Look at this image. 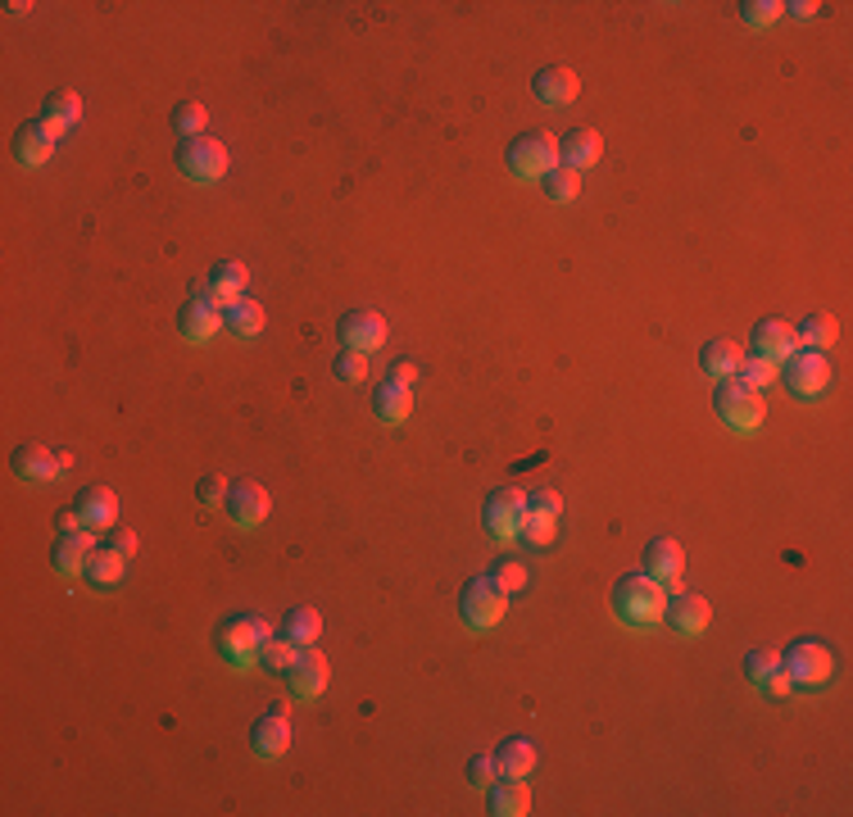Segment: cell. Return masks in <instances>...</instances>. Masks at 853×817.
I'll return each mask as SVG.
<instances>
[{
    "instance_id": "cell-1",
    "label": "cell",
    "mask_w": 853,
    "mask_h": 817,
    "mask_svg": "<svg viewBox=\"0 0 853 817\" xmlns=\"http://www.w3.org/2000/svg\"><path fill=\"white\" fill-rule=\"evenodd\" d=\"M667 608V586L654 581L650 573H627L623 581L613 586V613L631 627H650L663 618Z\"/></svg>"
},
{
    "instance_id": "cell-2",
    "label": "cell",
    "mask_w": 853,
    "mask_h": 817,
    "mask_svg": "<svg viewBox=\"0 0 853 817\" xmlns=\"http://www.w3.org/2000/svg\"><path fill=\"white\" fill-rule=\"evenodd\" d=\"M264 636H273L268 618H260V613H237V618H227V623L218 627L214 645H218V654L231 663V668H246V663L260 658Z\"/></svg>"
},
{
    "instance_id": "cell-3",
    "label": "cell",
    "mask_w": 853,
    "mask_h": 817,
    "mask_svg": "<svg viewBox=\"0 0 853 817\" xmlns=\"http://www.w3.org/2000/svg\"><path fill=\"white\" fill-rule=\"evenodd\" d=\"M713 409H717V418L727 423V427H736V431H758V427H763V418H767L763 395H758L754 387H744L740 377L717 381V391H713Z\"/></svg>"
},
{
    "instance_id": "cell-4",
    "label": "cell",
    "mask_w": 853,
    "mask_h": 817,
    "mask_svg": "<svg viewBox=\"0 0 853 817\" xmlns=\"http://www.w3.org/2000/svg\"><path fill=\"white\" fill-rule=\"evenodd\" d=\"M459 613H463V623L477 627V631L500 627V618L509 613V595L500 591V581L490 573L473 577V581H463V591H459Z\"/></svg>"
},
{
    "instance_id": "cell-5",
    "label": "cell",
    "mask_w": 853,
    "mask_h": 817,
    "mask_svg": "<svg viewBox=\"0 0 853 817\" xmlns=\"http://www.w3.org/2000/svg\"><path fill=\"white\" fill-rule=\"evenodd\" d=\"M554 164H559V141L545 127H531V133H523L509 146V168L518 177H545Z\"/></svg>"
},
{
    "instance_id": "cell-6",
    "label": "cell",
    "mask_w": 853,
    "mask_h": 817,
    "mask_svg": "<svg viewBox=\"0 0 853 817\" xmlns=\"http://www.w3.org/2000/svg\"><path fill=\"white\" fill-rule=\"evenodd\" d=\"M781 377L799 400H813L831 387V360H826V350H794L781 364Z\"/></svg>"
},
{
    "instance_id": "cell-7",
    "label": "cell",
    "mask_w": 853,
    "mask_h": 817,
    "mask_svg": "<svg viewBox=\"0 0 853 817\" xmlns=\"http://www.w3.org/2000/svg\"><path fill=\"white\" fill-rule=\"evenodd\" d=\"M177 168H183L191 183H218L227 173V146L218 137H187L183 150H177Z\"/></svg>"
},
{
    "instance_id": "cell-8",
    "label": "cell",
    "mask_w": 853,
    "mask_h": 817,
    "mask_svg": "<svg viewBox=\"0 0 853 817\" xmlns=\"http://www.w3.org/2000/svg\"><path fill=\"white\" fill-rule=\"evenodd\" d=\"M781 668L790 673L794 686H826L836 673V654L821 641H794L790 654H781Z\"/></svg>"
},
{
    "instance_id": "cell-9",
    "label": "cell",
    "mask_w": 853,
    "mask_h": 817,
    "mask_svg": "<svg viewBox=\"0 0 853 817\" xmlns=\"http://www.w3.org/2000/svg\"><path fill=\"white\" fill-rule=\"evenodd\" d=\"M523 514H527V495L518 487L490 491L486 504H481V523H486V531L496 536V541H513L518 527H523Z\"/></svg>"
},
{
    "instance_id": "cell-10",
    "label": "cell",
    "mask_w": 853,
    "mask_h": 817,
    "mask_svg": "<svg viewBox=\"0 0 853 817\" xmlns=\"http://www.w3.org/2000/svg\"><path fill=\"white\" fill-rule=\"evenodd\" d=\"M250 745L260 758H281L291 750V708H287V700H277L264 718L250 727Z\"/></svg>"
},
{
    "instance_id": "cell-11",
    "label": "cell",
    "mask_w": 853,
    "mask_h": 817,
    "mask_svg": "<svg viewBox=\"0 0 853 817\" xmlns=\"http://www.w3.org/2000/svg\"><path fill=\"white\" fill-rule=\"evenodd\" d=\"M336 337H341L346 350H364V354H373V350L386 345V318H381L377 310H350V314H341V327H336Z\"/></svg>"
},
{
    "instance_id": "cell-12",
    "label": "cell",
    "mask_w": 853,
    "mask_h": 817,
    "mask_svg": "<svg viewBox=\"0 0 853 817\" xmlns=\"http://www.w3.org/2000/svg\"><path fill=\"white\" fill-rule=\"evenodd\" d=\"M287 681H291V691H296V695L318 700V695L327 691V681H331V663H327V654H323V650H314V645H304V650H300V658L287 668Z\"/></svg>"
},
{
    "instance_id": "cell-13",
    "label": "cell",
    "mask_w": 853,
    "mask_h": 817,
    "mask_svg": "<svg viewBox=\"0 0 853 817\" xmlns=\"http://www.w3.org/2000/svg\"><path fill=\"white\" fill-rule=\"evenodd\" d=\"M223 508L237 527H260L268 518V491L260 487V481H237V487H227Z\"/></svg>"
},
{
    "instance_id": "cell-14",
    "label": "cell",
    "mask_w": 853,
    "mask_h": 817,
    "mask_svg": "<svg viewBox=\"0 0 853 817\" xmlns=\"http://www.w3.org/2000/svg\"><path fill=\"white\" fill-rule=\"evenodd\" d=\"M749 341H754V354H763V360H772V364H786L799 350V337H794V327L786 318H758L754 331H749Z\"/></svg>"
},
{
    "instance_id": "cell-15",
    "label": "cell",
    "mask_w": 853,
    "mask_h": 817,
    "mask_svg": "<svg viewBox=\"0 0 853 817\" xmlns=\"http://www.w3.org/2000/svg\"><path fill=\"white\" fill-rule=\"evenodd\" d=\"M246 287H250V273H246V264H237V260H223V264H214V273H210V287L200 291V300H210L214 310H231L241 296H246Z\"/></svg>"
},
{
    "instance_id": "cell-16",
    "label": "cell",
    "mask_w": 853,
    "mask_h": 817,
    "mask_svg": "<svg viewBox=\"0 0 853 817\" xmlns=\"http://www.w3.org/2000/svg\"><path fill=\"white\" fill-rule=\"evenodd\" d=\"M91 550H96V536H91V527H73V531H60V536H55V550H50V568H55V573H64V577L83 573V568H87V558H91Z\"/></svg>"
},
{
    "instance_id": "cell-17",
    "label": "cell",
    "mask_w": 853,
    "mask_h": 817,
    "mask_svg": "<svg viewBox=\"0 0 853 817\" xmlns=\"http://www.w3.org/2000/svg\"><path fill=\"white\" fill-rule=\"evenodd\" d=\"M10 464H14V477L18 481H33V487H50V481L64 473V458L50 454L46 445H18Z\"/></svg>"
},
{
    "instance_id": "cell-18",
    "label": "cell",
    "mask_w": 853,
    "mask_h": 817,
    "mask_svg": "<svg viewBox=\"0 0 853 817\" xmlns=\"http://www.w3.org/2000/svg\"><path fill=\"white\" fill-rule=\"evenodd\" d=\"M55 133L41 123V118H33V123H23L18 133H14V160L23 164V168H41L50 155H55Z\"/></svg>"
},
{
    "instance_id": "cell-19",
    "label": "cell",
    "mask_w": 853,
    "mask_h": 817,
    "mask_svg": "<svg viewBox=\"0 0 853 817\" xmlns=\"http://www.w3.org/2000/svg\"><path fill=\"white\" fill-rule=\"evenodd\" d=\"M663 618H667V627L677 631V636H700V631L708 627V618H713V604H708L704 595H690V591H681L677 600H667Z\"/></svg>"
},
{
    "instance_id": "cell-20",
    "label": "cell",
    "mask_w": 853,
    "mask_h": 817,
    "mask_svg": "<svg viewBox=\"0 0 853 817\" xmlns=\"http://www.w3.org/2000/svg\"><path fill=\"white\" fill-rule=\"evenodd\" d=\"M531 91H536L540 105H573L577 91H581V78H577L573 68L554 64V68H540V73H536V78H531Z\"/></svg>"
},
{
    "instance_id": "cell-21",
    "label": "cell",
    "mask_w": 853,
    "mask_h": 817,
    "mask_svg": "<svg viewBox=\"0 0 853 817\" xmlns=\"http://www.w3.org/2000/svg\"><path fill=\"white\" fill-rule=\"evenodd\" d=\"M223 327V310H214L210 300H187L183 310H177V331H183V337L191 341V345H200V341H210L214 331Z\"/></svg>"
},
{
    "instance_id": "cell-22",
    "label": "cell",
    "mask_w": 853,
    "mask_h": 817,
    "mask_svg": "<svg viewBox=\"0 0 853 817\" xmlns=\"http://www.w3.org/2000/svg\"><path fill=\"white\" fill-rule=\"evenodd\" d=\"M644 573H650L654 581L663 586H677L681 573H686V554L677 541H667V536H658V541L644 545Z\"/></svg>"
},
{
    "instance_id": "cell-23",
    "label": "cell",
    "mask_w": 853,
    "mask_h": 817,
    "mask_svg": "<svg viewBox=\"0 0 853 817\" xmlns=\"http://www.w3.org/2000/svg\"><path fill=\"white\" fill-rule=\"evenodd\" d=\"M600 155H604V137L594 133V127H573L563 141H559V164H567V168H590V164H600Z\"/></svg>"
},
{
    "instance_id": "cell-24",
    "label": "cell",
    "mask_w": 853,
    "mask_h": 817,
    "mask_svg": "<svg viewBox=\"0 0 853 817\" xmlns=\"http://www.w3.org/2000/svg\"><path fill=\"white\" fill-rule=\"evenodd\" d=\"M73 508H77V518H83V527H114V518H118V495L110 491V487H83L77 491V500H73Z\"/></svg>"
},
{
    "instance_id": "cell-25",
    "label": "cell",
    "mask_w": 853,
    "mask_h": 817,
    "mask_svg": "<svg viewBox=\"0 0 853 817\" xmlns=\"http://www.w3.org/2000/svg\"><path fill=\"white\" fill-rule=\"evenodd\" d=\"M373 414L381 418V423H404L409 414H413V391L409 387H400V381H391V377H386V381H377V387H373Z\"/></svg>"
},
{
    "instance_id": "cell-26",
    "label": "cell",
    "mask_w": 853,
    "mask_h": 817,
    "mask_svg": "<svg viewBox=\"0 0 853 817\" xmlns=\"http://www.w3.org/2000/svg\"><path fill=\"white\" fill-rule=\"evenodd\" d=\"M531 804V790L527 777H504V781H490V813L496 817H523Z\"/></svg>"
},
{
    "instance_id": "cell-27",
    "label": "cell",
    "mask_w": 853,
    "mask_h": 817,
    "mask_svg": "<svg viewBox=\"0 0 853 817\" xmlns=\"http://www.w3.org/2000/svg\"><path fill=\"white\" fill-rule=\"evenodd\" d=\"M77 118H83V96H77V91H50V96H46L41 123H46L55 137H64Z\"/></svg>"
},
{
    "instance_id": "cell-28",
    "label": "cell",
    "mask_w": 853,
    "mask_h": 817,
    "mask_svg": "<svg viewBox=\"0 0 853 817\" xmlns=\"http://www.w3.org/2000/svg\"><path fill=\"white\" fill-rule=\"evenodd\" d=\"M281 636H291L296 645H318L323 636V613L314 604H296L281 613Z\"/></svg>"
},
{
    "instance_id": "cell-29",
    "label": "cell",
    "mask_w": 853,
    "mask_h": 817,
    "mask_svg": "<svg viewBox=\"0 0 853 817\" xmlns=\"http://www.w3.org/2000/svg\"><path fill=\"white\" fill-rule=\"evenodd\" d=\"M740 345L736 341H704V350H700V368L713 377V381H727V377H736L740 373Z\"/></svg>"
},
{
    "instance_id": "cell-30",
    "label": "cell",
    "mask_w": 853,
    "mask_h": 817,
    "mask_svg": "<svg viewBox=\"0 0 853 817\" xmlns=\"http://www.w3.org/2000/svg\"><path fill=\"white\" fill-rule=\"evenodd\" d=\"M496 763L504 777H531L536 772V745L527 736H509L504 745L496 750Z\"/></svg>"
},
{
    "instance_id": "cell-31",
    "label": "cell",
    "mask_w": 853,
    "mask_h": 817,
    "mask_svg": "<svg viewBox=\"0 0 853 817\" xmlns=\"http://www.w3.org/2000/svg\"><path fill=\"white\" fill-rule=\"evenodd\" d=\"M123 568H127V558L114 545H96L91 558H87V568H83V577L91 586H118L123 581Z\"/></svg>"
},
{
    "instance_id": "cell-32",
    "label": "cell",
    "mask_w": 853,
    "mask_h": 817,
    "mask_svg": "<svg viewBox=\"0 0 853 817\" xmlns=\"http://www.w3.org/2000/svg\"><path fill=\"white\" fill-rule=\"evenodd\" d=\"M223 327L231 331V337H260L264 331V304L241 296L231 310H223Z\"/></svg>"
},
{
    "instance_id": "cell-33",
    "label": "cell",
    "mask_w": 853,
    "mask_h": 817,
    "mask_svg": "<svg viewBox=\"0 0 853 817\" xmlns=\"http://www.w3.org/2000/svg\"><path fill=\"white\" fill-rule=\"evenodd\" d=\"M794 337H799V345H808V350H831L836 345V337H840V323H836V314H808L804 323L794 327Z\"/></svg>"
},
{
    "instance_id": "cell-34",
    "label": "cell",
    "mask_w": 853,
    "mask_h": 817,
    "mask_svg": "<svg viewBox=\"0 0 853 817\" xmlns=\"http://www.w3.org/2000/svg\"><path fill=\"white\" fill-rule=\"evenodd\" d=\"M300 650H304V645H296L291 636H264L260 658H254V663H260V668H268V673H287L291 663L300 658Z\"/></svg>"
},
{
    "instance_id": "cell-35",
    "label": "cell",
    "mask_w": 853,
    "mask_h": 817,
    "mask_svg": "<svg viewBox=\"0 0 853 817\" xmlns=\"http://www.w3.org/2000/svg\"><path fill=\"white\" fill-rule=\"evenodd\" d=\"M540 187H545V196H550V200L567 204V200H577V196H581V173H577V168H567V164H554L545 177H540Z\"/></svg>"
},
{
    "instance_id": "cell-36",
    "label": "cell",
    "mask_w": 853,
    "mask_h": 817,
    "mask_svg": "<svg viewBox=\"0 0 853 817\" xmlns=\"http://www.w3.org/2000/svg\"><path fill=\"white\" fill-rule=\"evenodd\" d=\"M744 387H754V391H763V387H772V381L781 377V364H772V360H763V354H754V360H740V373H736Z\"/></svg>"
},
{
    "instance_id": "cell-37",
    "label": "cell",
    "mask_w": 853,
    "mask_h": 817,
    "mask_svg": "<svg viewBox=\"0 0 853 817\" xmlns=\"http://www.w3.org/2000/svg\"><path fill=\"white\" fill-rule=\"evenodd\" d=\"M331 373H336V381H364L368 377V354L364 350H341L336 354V364H331Z\"/></svg>"
},
{
    "instance_id": "cell-38",
    "label": "cell",
    "mask_w": 853,
    "mask_h": 817,
    "mask_svg": "<svg viewBox=\"0 0 853 817\" xmlns=\"http://www.w3.org/2000/svg\"><path fill=\"white\" fill-rule=\"evenodd\" d=\"M204 123H210V110L196 105V100H187V105L173 110V127H177L183 137H204Z\"/></svg>"
},
{
    "instance_id": "cell-39",
    "label": "cell",
    "mask_w": 853,
    "mask_h": 817,
    "mask_svg": "<svg viewBox=\"0 0 853 817\" xmlns=\"http://www.w3.org/2000/svg\"><path fill=\"white\" fill-rule=\"evenodd\" d=\"M786 14L781 0H744L740 5V18L749 23V28H767V23H777Z\"/></svg>"
},
{
    "instance_id": "cell-40",
    "label": "cell",
    "mask_w": 853,
    "mask_h": 817,
    "mask_svg": "<svg viewBox=\"0 0 853 817\" xmlns=\"http://www.w3.org/2000/svg\"><path fill=\"white\" fill-rule=\"evenodd\" d=\"M518 536H523L527 545H550V541H554V518H550V514H531V508H527Z\"/></svg>"
},
{
    "instance_id": "cell-41",
    "label": "cell",
    "mask_w": 853,
    "mask_h": 817,
    "mask_svg": "<svg viewBox=\"0 0 853 817\" xmlns=\"http://www.w3.org/2000/svg\"><path fill=\"white\" fill-rule=\"evenodd\" d=\"M490 577L500 581V591H504V595H518L523 586H527V568L518 564V558H504V564H496V573H490Z\"/></svg>"
},
{
    "instance_id": "cell-42",
    "label": "cell",
    "mask_w": 853,
    "mask_h": 817,
    "mask_svg": "<svg viewBox=\"0 0 853 817\" xmlns=\"http://www.w3.org/2000/svg\"><path fill=\"white\" fill-rule=\"evenodd\" d=\"M777 663H781V654H777V650H749V658H744V677L758 686L772 668H777Z\"/></svg>"
},
{
    "instance_id": "cell-43",
    "label": "cell",
    "mask_w": 853,
    "mask_h": 817,
    "mask_svg": "<svg viewBox=\"0 0 853 817\" xmlns=\"http://www.w3.org/2000/svg\"><path fill=\"white\" fill-rule=\"evenodd\" d=\"M496 772H500L496 754H473V763H468V781H473L477 790H490V781H496Z\"/></svg>"
},
{
    "instance_id": "cell-44",
    "label": "cell",
    "mask_w": 853,
    "mask_h": 817,
    "mask_svg": "<svg viewBox=\"0 0 853 817\" xmlns=\"http://www.w3.org/2000/svg\"><path fill=\"white\" fill-rule=\"evenodd\" d=\"M196 500L204 504V508H214V504H223L227 500V487H223V477H200V487H196Z\"/></svg>"
},
{
    "instance_id": "cell-45",
    "label": "cell",
    "mask_w": 853,
    "mask_h": 817,
    "mask_svg": "<svg viewBox=\"0 0 853 817\" xmlns=\"http://www.w3.org/2000/svg\"><path fill=\"white\" fill-rule=\"evenodd\" d=\"M527 508H531V514H550V518H559V514H563V500H559V491H531V495H527Z\"/></svg>"
},
{
    "instance_id": "cell-46",
    "label": "cell",
    "mask_w": 853,
    "mask_h": 817,
    "mask_svg": "<svg viewBox=\"0 0 853 817\" xmlns=\"http://www.w3.org/2000/svg\"><path fill=\"white\" fill-rule=\"evenodd\" d=\"M758 686H763V691H767L772 700H781V695H790V691H794V681H790V673L781 668V663H777V668H772V673H767Z\"/></svg>"
},
{
    "instance_id": "cell-47",
    "label": "cell",
    "mask_w": 853,
    "mask_h": 817,
    "mask_svg": "<svg viewBox=\"0 0 853 817\" xmlns=\"http://www.w3.org/2000/svg\"><path fill=\"white\" fill-rule=\"evenodd\" d=\"M110 545L123 554V558H133L137 554V531H127V527H114L110 531Z\"/></svg>"
},
{
    "instance_id": "cell-48",
    "label": "cell",
    "mask_w": 853,
    "mask_h": 817,
    "mask_svg": "<svg viewBox=\"0 0 853 817\" xmlns=\"http://www.w3.org/2000/svg\"><path fill=\"white\" fill-rule=\"evenodd\" d=\"M391 381H400V387H413V381H418V364H413V360H396L391 364Z\"/></svg>"
},
{
    "instance_id": "cell-49",
    "label": "cell",
    "mask_w": 853,
    "mask_h": 817,
    "mask_svg": "<svg viewBox=\"0 0 853 817\" xmlns=\"http://www.w3.org/2000/svg\"><path fill=\"white\" fill-rule=\"evenodd\" d=\"M786 10H790L794 18H813V14L821 10V5H813V0H794V5H786Z\"/></svg>"
}]
</instances>
